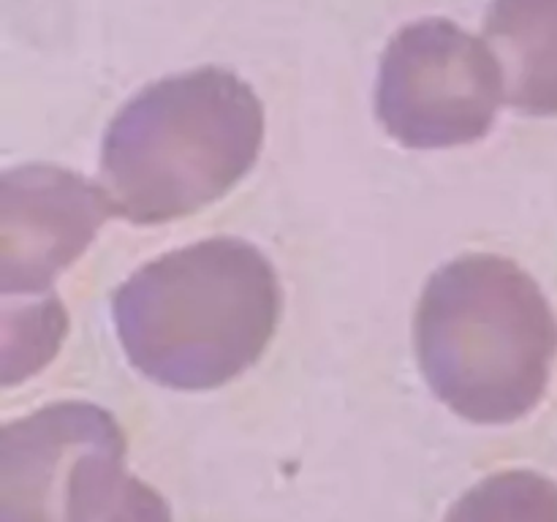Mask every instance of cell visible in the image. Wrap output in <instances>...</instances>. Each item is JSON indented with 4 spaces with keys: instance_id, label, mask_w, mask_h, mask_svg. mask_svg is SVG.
Here are the masks:
<instances>
[{
    "instance_id": "6da1fadb",
    "label": "cell",
    "mask_w": 557,
    "mask_h": 522,
    "mask_svg": "<svg viewBox=\"0 0 557 522\" xmlns=\"http://www.w3.org/2000/svg\"><path fill=\"white\" fill-rule=\"evenodd\" d=\"M112 315L145 378L207 391L259 362L281 319V286L259 248L215 237L136 270L114 291Z\"/></svg>"
},
{
    "instance_id": "7a4b0ae2",
    "label": "cell",
    "mask_w": 557,
    "mask_h": 522,
    "mask_svg": "<svg viewBox=\"0 0 557 522\" xmlns=\"http://www.w3.org/2000/svg\"><path fill=\"white\" fill-rule=\"evenodd\" d=\"M417 353L433 395L457 417L509 424L547 391L557 321L539 283L515 261L460 256L424 286Z\"/></svg>"
},
{
    "instance_id": "3957f363",
    "label": "cell",
    "mask_w": 557,
    "mask_h": 522,
    "mask_svg": "<svg viewBox=\"0 0 557 522\" xmlns=\"http://www.w3.org/2000/svg\"><path fill=\"white\" fill-rule=\"evenodd\" d=\"M264 109L226 69L166 76L109 123L101 177L120 217L169 223L212 204L256 163Z\"/></svg>"
},
{
    "instance_id": "277c9868",
    "label": "cell",
    "mask_w": 557,
    "mask_h": 522,
    "mask_svg": "<svg viewBox=\"0 0 557 522\" xmlns=\"http://www.w3.org/2000/svg\"><path fill=\"white\" fill-rule=\"evenodd\" d=\"M504 98V69L490 44L449 20L411 22L381 58L375 109L403 147L441 150L479 141Z\"/></svg>"
},
{
    "instance_id": "5b68a950",
    "label": "cell",
    "mask_w": 557,
    "mask_h": 522,
    "mask_svg": "<svg viewBox=\"0 0 557 522\" xmlns=\"http://www.w3.org/2000/svg\"><path fill=\"white\" fill-rule=\"evenodd\" d=\"M109 215L107 188L44 163L0 177V294H47L74 264Z\"/></svg>"
},
{
    "instance_id": "8992f818",
    "label": "cell",
    "mask_w": 557,
    "mask_h": 522,
    "mask_svg": "<svg viewBox=\"0 0 557 522\" xmlns=\"http://www.w3.org/2000/svg\"><path fill=\"white\" fill-rule=\"evenodd\" d=\"M125 446L117 419L82 400L52 402L0 433V522H63V493L85 451Z\"/></svg>"
},
{
    "instance_id": "52a82bcc",
    "label": "cell",
    "mask_w": 557,
    "mask_h": 522,
    "mask_svg": "<svg viewBox=\"0 0 557 522\" xmlns=\"http://www.w3.org/2000/svg\"><path fill=\"white\" fill-rule=\"evenodd\" d=\"M484 41L504 69L511 109L557 117V0H490Z\"/></svg>"
},
{
    "instance_id": "ba28073f",
    "label": "cell",
    "mask_w": 557,
    "mask_h": 522,
    "mask_svg": "<svg viewBox=\"0 0 557 522\" xmlns=\"http://www.w3.org/2000/svg\"><path fill=\"white\" fill-rule=\"evenodd\" d=\"M63 522H172V509L158 489L125 471V446H103L71 468Z\"/></svg>"
},
{
    "instance_id": "9c48e42d",
    "label": "cell",
    "mask_w": 557,
    "mask_h": 522,
    "mask_svg": "<svg viewBox=\"0 0 557 522\" xmlns=\"http://www.w3.org/2000/svg\"><path fill=\"white\" fill-rule=\"evenodd\" d=\"M444 522H557V484L528 468L473 484Z\"/></svg>"
}]
</instances>
